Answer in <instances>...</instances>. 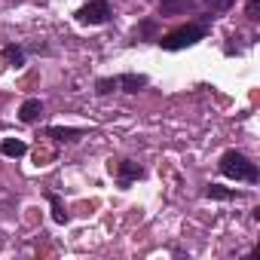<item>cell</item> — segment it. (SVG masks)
<instances>
[{
    "instance_id": "cell-1",
    "label": "cell",
    "mask_w": 260,
    "mask_h": 260,
    "mask_svg": "<svg viewBox=\"0 0 260 260\" xmlns=\"http://www.w3.org/2000/svg\"><path fill=\"white\" fill-rule=\"evenodd\" d=\"M220 172H223L226 178H236V181H248V184L257 181V166H254L248 156L236 153V150H230V153L220 156Z\"/></svg>"
},
{
    "instance_id": "cell-2",
    "label": "cell",
    "mask_w": 260,
    "mask_h": 260,
    "mask_svg": "<svg viewBox=\"0 0 260 260\" xmlns=\"http://www.w3.org/2000/svg\"><path fill=\"white\" fill-rule=\"evenodd\" d=\"M205 37V28L202 25H181V28H175V31H169L159 43H162V49H187V46H193V43H199Z\"/></svg>"
},
{
    "instance_id": "cell-3",
    "label": "cell",
    "mask_w": 260,
    "mask_h": 260,
    "mask_svg": "<svg viewBox=\"0 0 260 260\" xmlns=\"http://www.w3.org/2000/svg\"><path fill=\"white\" fill-rule=\"evenodd\" d=\"M77 19L83 25H104L110 19V7H107V0H89L86 7L77 10Z\"/></svg>"
},
{
    "instance_id": "cell-4",
    "label": "cell",
    "mask_w": 260,
    "mask_h": 260,
    "mask_svg": "<svg viewBox=\"0 0 260 260\" xmlns=\"http://www.w3.org/2000/svg\"><path fill=\"white\" fill-rule=\"evenodd\" d=\"M116 175H119V187L125 190L132 181H138V178L144 175V169H141L138 162H132V159H122V162L116 166Z\"/></svg>"
},
{
    "instance_id": "cell-5",
    "label": "cell",
    "mask_w": 260,
    "mask_h": 260,
    "mask_svg": "<svg viewBox=\"0 0 260 260\" xmlns=\"http://www.w3.org/2000/svg\"><path fill=\"white\" fill-rule=\"evenodd\" d=\"M116 86L122 92H128V95H135V92H141L147 86V77L144 74H122V77H116Z\"/></svg>"
},
{
    "instance_id": "cell-6",
    "label": "cell",
    "mask_w": 260,
    "mask_h": 260,
    "mask_svg": "<svg viewBox=\"0 0 260 260\" xmlns=\"http://www.w3.org/2000/svg\"><path fill=\"white\" fill-rule=\"evenodd\" d=\"M46 135L55 138V141H80V138H83L80 128H68V125H49Z\"/></svg>"
},
{
    "instance_id": "cell-7",
    "label": "cell",
    "mask_w": 260,
    "mask_h": 260,
    "mask_svg": "<svg viewBox=\"0 0 260 260\" xmlns=\"http://www.w3.org/2000/svg\"><path fill=\"white\" fill-rule=\"evenodd\" d=\"M40 113H43V104H40V98H28V101L19 107V119H22V122H34Z\"/></svg>"
},
{
    "instance_id": "cell-8",
    "label": "cell",
    "mask_w": 260,
    "mask_h": 260,
    "mask_svg": "<svg viewBox=\"0 0 260 260\" xmlns=\"http://www.w3.org/2000/svg\"><path fill=\"white\" fill-rule=\"evenodd\" d=\"M0 153L19 159V156H25V153H28V144H25V141H19V138H7V141H0Z\"/></svg>"
},
{
    "instance_id": "cell-9",
    "label": "cell",
    "mask_w": 260,
    "mask_h": 260,
    "mask_svg": "<svg viewBox=\"0 0 260 260\" xmlns=\"http://www.w3.org/2000/svg\"><path fill=\"white\" fill-rule=\"evenodd\" d=\"M46 199H49V205H52V220H55V223H68V217H71V214L64 211V205H61V199H58L55 193H49Z\"/></svg>"
},
{
    "instance_id": "cell-10",
    "label": "cell",
    "mask_w": 260,
    "mask_h": 260,
    "mask_svg": "<svg viewBox=\"0 0 260 260\" xmlns=\"http://www.w3.org/2000/svg\"><path fill=\"white\" fill-rule=\"evenodd\" d=\"M4 58H7L13 68H22V64H25V52H22L19 46H7V49H4Z\"/></svg>"
},
{
    "instance_id": "cell-11",
    "label": "cell",
    "mask_w": 260,
    "mask_h": 260,
    "mask_svg": "<svg viewBox=\"0 0 260 260\" xmlns=\"http://www.w3.org/2000/svg\"><path fill=\"white\" fill-rule=\"evenodd\" d=\"M205 196H208V199H220V202H226V199H233L236 193L226 190V187H220V184H211V187L205 190Z\"/></svg>"
},
{
    "instance_id": "cell-12",
    "label": "cell",
    "mask_w": 260,
    "mask_h": 260,
    "mask_svg": "<svg viewBox=\"0 0 260 260\" xmlns=\"http://www.w3.org/2000/svg\"><path fill=\"white\" fill-rule=\"evenodd\" d=\"M95 89H98V95H107V92H113V89H119V86H116V80H98Z\"/></svg>"
},
{
    "instance_id": "cell-13",
    "label": "cell",
    "mask_w": 260,
    "mask_h": 260,
    "mask_svg": "<svg viewBox=\"0 0 260 260\" xmlns=\"http://www.w3.org/2000/svg\"><path fill=\"white\" fill-rule=\"evenodd\" d=\"M233 4H236V0H208V7H211V10H217V13H223V10H230Z\"/></svg>"
},
{
    "instance_id": "cell-14",
    "label": "cell",
    "mask_w": 260,
    "mask_h": 260,
    "mask_svg": "<svg viewBox=\"0 0 260 260\" xmlns=\"http://www.w3.org/2000/svg\"><path fill=\"white\" fill-rule=\"evenodd\" d=\"M248 19H260V0H248Z\"/></svg>"
}]
</instances>
